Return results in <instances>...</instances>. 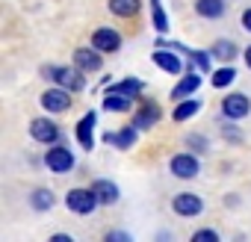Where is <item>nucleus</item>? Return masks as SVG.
<instances>
[{"instance_id":"obj_1","label":"nucleus","mask_w":251,"mask_h":242,"mask_svg":"<svg viewBox=\"0 0 251 242\" xmlns=\"http://www.w3.org/2000/svg\"><path fill=\"white\" fill-rule=\"evenodd\" d=\"M86 71H80V68H68V65H45L42 68V77L45 80H50V83H56V86H62V89H71V92H83L86 89V77H83Z\"/></svg>"},{"instance_id":"obj_2","label":"nucleus","mask_w":251,"mask_h":242,"mask_svg":"<svg viewBox=\"0 0 251 242\" xmlns=\"http://www.w3.org/2000/svg\"><path fill=\"white\" fill-rule=\"evenodd\" d=\"M98 204H100V201H98V195H95L92 186H89V189L77 186V189H68V195H65V207H68L71 213H77V216H89V213H95Z\"/></svg>"},{"instance_id":"obj_3","label":"nucleus","mask_w":251,"mask_h":242,"mask_svg":"<svg viewBox=\"0 0 251 242\" xmlns=\"http://www.w3.org/2000/svg\"><path fill=\"white\" fill-rule=\"evenodd\" d=\"M45 166H48V171H53V174H68V171L74 169V154H71V148L53 142V145L48 148V154H45Z\"/></svg>"},{"instance_id":"obj_4","label":"nucleus","mask_w":251,"mask_h":242,"mask_svg":"<svg viewBox=\"0 0 251 242\" xmlns=\"http://www.w3.org/2000/svg\"><path fill=\"white\" fill-rule=\"evenodd\" d=\"M169 171H172L175 177H180V180H192V177H198L201 163H198L195 154L183 151V154H175V157L169 160Z\"/></svg>"},{"instance_id":"obj_5","label":"nucleus","mask_w":251,"mask_h":242,"mask_svg":"<svg viewBox=\"0 0 251 242\" xmlns=\"http://www.w3.org/2000/svg\"><path fill=\"white\" fill-rule=\"evenodd\" d=\"M248 112H251V100H248V95H242V92H230V95L222 97V115H225V118L239 121V118H245Z\"/></svg>"},{"instance_id":"obj_6","label":"nucleus","mask_w":251,"mask_h":242,"mask_svg":"<svg viewBox=\"0 0 251 242\" xmlns=\"http://www.w3.org/2000/svg\"><path fill=\"white\" fill-rule=\"evenodd\" d=\"M172 210H175L180 218H195V216H201L204 201H201V195H195V192H177V195L172 198Z\"/></svg>"},{"instance_id":"obj_7","label":"nucleus","mask_w":251,"mask_h":242,"mask_svg":"<svg viewBox=\"0 0 251 242\" xmlns=\"http://www.w3.org/2000/svg\"><path fill=\"white\" fill-rule=\"evenodd\" d=\"M39 103L48 109V112H65V109H71V89H62V86H53V89H48L42 97H39Z\"/></svg>"},{"instance_id":"obj_8","label":"nucleus","mask_w":251,"mask_h":242,"mask_svg":"<svg viewBox=\"0 0 251 242\" xmlns=\"http://www.w3.org/2000/svg\"><path fill=\"white\" fill-rule=\"evenodd\" d=\"M30 136L42 145H53V142H59V127L50 118H33L30 121Z\"/></svg>"},{"instance_id":"obj_9","label":"nucleus","mask_w":251,"mask_h":242,"mask_svg":"<svg viewBox=\"0 0 251 242\" xmlns=\"http://www.w3.org/2000/svg\"><path fill=\"white\" fill-rule=\"evenodd\" d=\"M92 48H98L100 53H115V50L121 48L118 30H112V27H98V30L92 33Z\"/></svg>"},{"instance_id":"obj_10","label":"nucleus","mask_w":251,"mask_h":242,"mask_svg":"<svg viewBox=\"0 0 251 242\" xmlns=\"http://www.w3.org/2000/svg\"><path fill=\"white\" fill-rule=\"evenodd\" d=\"M95 124H98V112H95V109H89V112L77 121V142H80L86 151L95 148V136H92V133H95Z\"/></svg>"},{"instance_id":"obj_11","label":"nucleus","mask_w":251,"mask_h":242,"mask_svg":"<svg viewBox=\"0 0 251 242\" xmlns=\"http://www.w3.org/2000/svg\"><path fill=\"white\" fill-rule=\"evenodd\" d=\"M74 65H77L80 71H89V74L100 71V65H103L100 50H98V48H77V50H74Z\"/></svg>"},{"instance_id":"obj_12","label":"nucleus","mask_w":251,"mask_h":242,"mask_svg":"<svg viewBox=\"0 0 251 242\" xmlns=\"http://www.w3.org/2000/svg\"><path fill=\"white\" fill-rule=\"evenodd\" d=\"M160 115H163V109H160L154 100H142V106H139V112L133 115L130 124H136L139 130H148V127H154L157 121H160Z\"/></svg>"},{"instance_id":"obj_13","label":"nucleus","mask_w":251,"mask_h":242,"mask_svg":"<svg viewBox=\"0 0 251 242\" xmlns=\"http://www.w3.org/2000/svg\"><path fill=\"white\" fill-rule=\"evenodd\" d=\"M198 86H201V74H198L195 68H189V71H186V77H180V83L172 89V100H183V97H192V95L198 92Z\"/></svg>"},{"instance_id":"obj_14","label":"nucleus","mask_w":251,"mask_h":242,"mask_svg":"<svg viewBox=\"0 0 251 242\" xmlns=\"http://www.w3.org/2000/svg\"><path fill=\"white\" fill-rule=\"evenodd\" d=\"M151 59H154V65H157L160 71H166V74H180V71H183V65H180V59L172 53V48H157V50L151 53Z\"/></svg>"},{"instance_id":"obj_15","label":"nucleus","mask_w":251,"mask_h":242,"mask_svg":"<svg viewBox=\"0 0 251 242\" xmlns=\"http://www.w3.org/2000/svg\"><path fill=\"white\" fill-rule=\"evenodd\" d=\"M225 9H227L225 0H195V15H198V18H207V21L222 18Z\"/></svg>"},{"instance_id":"obj_16","label":"nucleus","mask_w":251,"mask_h":242,"mask_svg":"<svg viewBox=\"0 0 251 242\" xmlns=\"http://www.w3.org/2000/svg\"><path fill=\"white\" fill-rule=\"evenodd\" d=\"M136 136H139V127H136V124H130V127H121L118 133H109V136H106V142H112L118 151H127V148H133V145H136Z\"/></svg>"},{"instance_id":"obj_17","label":"nucleus","mask_w":251,"mask_h":242,"mask_svg":"<svg viewBox=\"0 0 251 242\" xmlns=\"http://www.w3.org/2000/svg\"><path fill=\"white\" fill-rule=\"evenodd\" d=\"M198 109H201V100H198L195 95H192V97H183V100H177V106H175V112H172V121L183 124V121H189Z\"/></svg>"},{"instance_id":"obj_18","label":"nucleus","mask_w":251,"mask_h":242,"mask_svg":"<svg viewBox=\"0 0 251 242\" xmlns=\"http://www.w3.org/2000/svg\"><path fill=\"white\" fill-rule=\"evenodd\" d=\"M133 100H136V97H130V95L106 92V97H103V109H106V112H127V109L133 106Z\"/></svg>"},{"instance_id":"obj_19","label":"nucleus","mask_w":251,"mask_h":242,"mask_svg":"<svg viewBox=\"0 0 251 242\" xmlns=\"http://www.w3.org/2000/svg\"><path fill=\"white\" fill-rule=\"evenodd\" d=\"M92 189H95V195H98L100 204H115V201L121 198V189H118L112 180H95Z\"/></svg>"},{"instance_id":"obj_20","label":"nucleus","mask_w":251,"mask_h":242,"mask_svg":"<svg viewBox=\"0 0 251 242\" xmlns=\"http://www.w3.org/2000/svg\"><path fill=\"white\" fill-rule=\"evenodd\" d=\"M210 53H213V59L233 62V59H236V53H239V48H236V42H230V39H219V42H213Z\"/></svg>"},{"instance_id":"obj_21","label":"nucleus","mask_w":251,"mask_h":242,"mask_svg":"<svg viewBox=\"0 0 251 242\" xmlns=\"http://www.w3.org/2000/svg\"><path fill=\"white\" fill-rule=\"evenodd\" d=\"M142 89H145V83H142L139 77H124V80H118V83H109L106 92H121V95L136 97V95H142Z\"/></svg>"},{"instance_id":"obj_22","label":"nucleus","mask_w":251,"mask_h":242,"mask_svg":"<svg viewBox=\"0 0 251 242\" xmlns=\"http://www.w3.org/2000/svg\"><path fill=\"white\" fill-rule=\"evenodd\" d=\"M142 9V0H109V12L118 18H133Z\"/></svg>"},{"instance_id":"obj_23","label":"nucleus","mask_w":251,"mask_h":242,"mask_svg":"<svg viewBox=\"0 0 251 242\" xmlns=\"http://www.w3.org/2000/svg\"><path fill=\"white\" fill-rule=\"evenodd\" d=\"M53 204H56V198H53V192H50V189H33V192H30V207H33V210L48 213Z\"/></svg>"},{"instance_id":"obj_24","label":"nucleus","mask_w":251,"mask_h":242,"mask_svg":"<svg viewBox=\"0 0 251 242\" xmlns=\"http://www.w3.org/2000/svg\"><path fill=\"white\" fill-rule=\"evenodd\" d=\"M233 80H236V68H230V65H225V68H216V71H213V77H210L213 89H227Z\"/></svg>"},{"instance_id":"obj_25","label":"nucleus","mask_w":251,"mask_h":242,"mask_svg":"<svg viewBox=\"0 0 251 242\" xmlns=\"http://www.w3.org/2000/svg\"><path fill=\"white\" fill-rule=\"evenodd\" d=\"M151 15H154V30H157L160 36L169 33V15H166V9H163L160 0H151Z\"/></svg>"},{"instance_id":"obj_26","label":"nucleus","mask_w":251,"mask_h":242,"mask_svg":"<svg viewBox=\"0 0 251 242\" xmlns=\"http://www.w3.org/2000/svg\"><path fill=\"white\" fill-rule=\"evenodd\" d=\"M186 56H189L201 71H210V68H213V62H210V56H207V50H189Z\"/></svg>"},{"instance_id":"obj_27","label":"nucleus","mask_w":251,"mask_h":242,"mask_svg":"<svg viewBox=\"0 0 251 242\" xmlns=\"http://www.w3.org/2000/svg\"><path fill=\"white\" fill-rule=\"evenodd\" d=\"M186 145H189L192 151H198V154L210 148V142H207V136H201V133H189V136H186Z\"/></svg>"},{"instance_id":"obj_28","label":"nucleus","mask_w":251,"mask_h":242,"mask_svg":"<svg viewBox=\"0 0 251 242\" xmlns=\"http://www.w3.org/2000/svg\"><path fill=\"white\" fill-rule=\"evenodd\" d=\"M192 242H219V230H213V227H201V230L192 233Z\"/></svg>"},{"instance_id":"obj_29","label":"nucleus","mask_w":251,"mask_h":242,"mask_svg":"<svg viewBox=\"0 0 251 242\" xmlns=\"http://www.w3.org/2000/svg\"><path fill=\"white\" fill-rule=\"evenodd\" d=\"M106 242H130V233H124V230H109V233H106Z\"/></svg>"},{"instance_id":"obj_30","label":"nucleus","mask_w":251,"mask_h":242,"mask_svg":"<svg viewBox=\"0 0 251 242\" xmlns=\"http://www.w3.org/2000/svg\"><path fill=\"white\" fill-rule=\"evenodd\" d=\"M242 30H245V33H251V6L242 12Z\"/></svg>"},{"instance_id":"obj_31","label":"nucleus","mask_w":251,"mask_h":242,"mask_svg":"<svg viewBox=\"0 0 251 242\" xmlns=\"http://www.w3.org/2000/svg\"><path fill=\"white\" fill-rule=\"evenodd\" d=\"M50 242H74V236H68V233H53Z\"/></svg>"},{"instance_id":"obj_32","label":"nucleus","mask_w":251,"mask_h":242,"mask_svg":"<svg viewBox=\"0 0 251 242\" xmlns=\"http://www.w3.org/2000/svg\"><path fill=\"white\" fill-rule=\"evenodd\" d=\"M242 59H245V65H248V68H251V45H248V48H245V50H242Z\"/></svg>"}]
</instances>
